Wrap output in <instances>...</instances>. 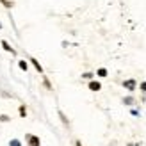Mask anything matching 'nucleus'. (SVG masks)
Instances as JSON below:
<instances>
[{
    "label": "nucleus",
    "mask_w": 146,
    "mask_h": 146,
    "mask_svg": "<svg viewBox=\"0 0 146 146\" xmlns=\"http://www.w3.org/2000/svg\"><path fill=\"white\" fill-rule=\"evenodd\" d=\"M27 143H29V146H39V144H41L39 137H38V135H31V134L27 135Z\"/></svg>",
    "instance_id": "obj_1"
},
{
    "label": "nucleus",
    "mask_w": 146,
    "mask_h": 146,
    "mask_svg": "<svg viewBox=\"0 0 146 146\" xmlns=\"http://www.w3.org/2000/svg\"><path fill=\"white\" fill-rule=\"evenodd\" d=\"M89 89L91 91H100L102 89V84L96 82V80H91V82H89Z\"/></svg>",
    "instance_id": "obj_2"
},
{
    "label": "nucleus",
    "mask_w": 146,
    "mask_h": 146,
    "mask_svg": "<svg viewBox=\"0 0 146 146\" xmlns=\"http://www.w3.org/2000/svg\"><path fill=\"white\" fill-rule=\"evenodd\" d=\"M123 86L128 87V89H134V87H135V80H125V82H123Z\"/></svg>",
    "instance_id": "obj_3"
},
{
    "label": "nucleus",
    "mask_w": 146,
    "mask_h": 146,
    "mask_svg": "<svg viewBox=\"0 0 146 146\" xmlns=\"http://www.w3.org/2000/svg\"><path fill=\"white\" fill-rule=\"evenodd\" d=\"M2 46H4V50H7V52L16 54V52H14V48H13V46H9V43H7V41H2Z\"/></svg>",
    "instance_id": "obj_4"
},
{
    "label": "nucleus",
    "mask_w": 146,
    "mask_h": 146,
    "mask_svg": "<svg viewBox=\"0 0 146 146\" xmlns=\"http://www.w3.org/2000/svg\"><path fill=\"white\" fill-rule=\"evenodd\" d=\"M31 62H32V66H34L36 70H38L39 73H43V68H41V64H39L38 61H36V59H31Z\"/></svg>",
    "instance_id": "obj_5"
},
{
    "label": "nucleus",
    "mask_w": 146,
    "mask_h": 146,
    "mask_svg": "<svg viewBox=\"0 0 146 146\" xmlns=\"http://www.w3.org/2000/svg\"><path fill=\"white\" fill-rule=\"evenodd\" d=\"M98 77H107V70L105 68H100L98 70Z\"/></svg>",
    "instance_id": "obj_6"
},
{
    "label": "nucleus",
    "mask_w": 146,
    "mask_h": 146,
    "mask_svg": "<svg viewBox=\"0 0 146 146\" xmlns=\"http://www.w3.org/2000/svg\"><path fill=\"white\" fill-rule=\"evenodd\" d=\"M0 2H2V4H4L5 7H11V5H13V4L9 2V0H0Z\"/></svg>",
    "instance_id": "obj_7"
},
{
    "label": "nucleus",
    "mask_w": 146,
    "mask_h": 146,
    "mask_svg": "<svg viewBox=\"0 0 146 146\" xmlns=\"http://www.w3.org/2000/svg\"><path fill=\"white\" fill-rule=\"evenodd\" d=\"M20 68L21 70H27V62L25 61H20Z\"/></svg>",
    "instance_id": "obj_8"
},
{
    "label": "nucleus",
    "mask_w": 146,
    "mask_h": 146,
    "mask_svg": "<svg viewBox=\"0 0 146 146\" xmlns=\"http://www.w3.org/2000/svg\"><path fill=\"white\" fill-rule=\"evenodd\" d=\"M0 121H9V116H5V114H2V116H0Z\"/></svg>",
    "instance_id": "obj_9"
},
{
    "label": "nucleus",
    "mask_w": 146,
    "mask_h": 146,
    "mask_svg": "<svg viewBox=\"0 0 146 146\" xmlns=\"http://www.w3.org/2000/svg\"><path fill=\"white\" fill-rule=\"evenodd\" d=\"M20 114H21V116H25V114H27V111H25V107H20Z\"/></svg>",
    "instance_id": "obj_10"
},
{
    "label": "nucleus",
    "mask_w": 146,
    "mask_h": 146,
    "mask_svg": "<svg viewBox=\"0 0 146 146\" xmlns=\"http://www.w3.org/2000/svg\"><path fill=\"white\" fill-rule=\"evenodd\" d=\"M84 78H93V73H84Z\"/></svg>",
    "instance_id": "obj_11"
},
{
    "label": "nucleus",
    "mask_w": 146,
    "mask_h": 146,
    "mask_svg": "<svg viewBox=\"0 0 146 146\" xmlns=\"http://www.w3.org/2000/svg\"><path fill=\"white\" fill-rule=\"evenodd\" d=\"M11 146H20V143L18 141H11Z\"/></svg>",
    "instance_id": "obj_12"
},
{
    "label": "nucleus",
    "mask_w": 146,
    "mask_h": 146,
    "mask_svg": "<svg viewBox=\"0 0 146 146\" xmlns=\"http://www.w3.org/2000/svg\"><path fill=\"white\" fill-rule=\"evenodd\" d=\"M141 89H143V91H146V82H143V84H141Z\"/></svg>",
    "instance_id": "obj_13"
},
{
    "label": "nucleus",
    "mask_w": 146,
    "mask_h": 146,
    "mask_svg": "<svg viewBox=\"0 0 146 146\" xmlns=\"http://www.w3.org/2000/svg\"><path fill=\"white\" fill-rule=\"evenodd\" d=\"M75 146H82V143H80V141H77V144Z\"/></svg>",
    "instance_id": "obj_14"
},
{
    "label": "nucleus",
    "mask_w": 146,
    "mask_h": 146,
    "mask_svg": "<svg viewBox=\"0 0 146 146\" xmlns=\"http://www.w3.org/2000/svg\"><path fill=\"white\" fill-rule=\"evenodd\" d=\"M0 27H2V23H0Z\"/></svg>",
    "instance_id": "obj_15"
}]
</instances>
